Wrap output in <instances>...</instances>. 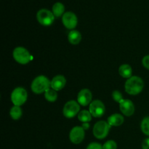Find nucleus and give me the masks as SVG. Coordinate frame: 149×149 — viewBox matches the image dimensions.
Segmentation results:
<instances>
[{
    "label": "nucleus",
    "instance_id": "f257e3e1",
    "mask_svg": "<svg viewBox=\"0 0 149 149\" xmlns=\"http://www.w3.org/2000/svg\"><path fill=\"white\" fill-rule=\"evenodd\" d=\"M144 82L142 79L137 76H132L125 82V89L126 93L131 95L140 94L143 90Z\"/></svg>",
    "mask_w": 149,
    "mask_h": 149
},
{
    "label": "nucleus",
    "instance_id": "f03ea898",
    "mask_svg": "<svg viewBox=\"0 0 149 149\" xmlns=\"http://www.w3.org/2000/svg\"><path fill=\"white\" fill-rule=\"evenodd\" d=\"M51 81L45 76L40 75L36 77L31 83V88L35 94H42L45 93L47 90L50 87Z\"/></svg>",
    "mask_w": 149,
    "mask_h": 149
},
{
    "label": "nucleus",
    "instance_id": "7ed1b4c3",
    "mask_svg": "<svg viewBox=\"0 0 149 149\" xmlns=\"http://www.w3.org/2000/svg\"><path fill=\"white\" fill-rule=\"evenodd\" d=\"M13 58L15 61L21 65H26L29 63L31 60V55L30 52L23 47H17L15 48L13 52Z\"/></svg>",
    "mask_w": 149,
    "mask_h": 149
},
{
    "label": "nucleus",
    "instance_id": "20e7f679",
    "mask_svg": "<svg viewBox=\"0 0 149 149\" xmlns=\"http://www.w3.org/2000/svg\"><path fill=\"white\" fill-rule=\"evenodd\" d=\"M111 127V126L108 123V122H105V121L97 122L93 127V135L97 139H104L109 134Z\"/></svg>",
    "mask_w": 149,
    "mask_h": 149
},
{
    "label": "nucleus",
    "instance_id": "39448f33",
    "mask_svg": "<svg viewBox=\"0 0 149 149\" xmlns=\"http://www.w3.org/2000/svg\"><path fill=\"white\" fill-rule=\"evenodd\" d=\"M28 98L27 91L23 87H17L11 94V101L14 106H21L26 102Z\"/></svg>",
    "mask_w": 149,
    "mask_h": 149
},
{
    "label": "nucleus",
    "instance_id": "423d86ee",
    "mask_svg": "<svg viewBox=\"0 0 149 149\" xmlns=\"http://www.w3.org/2000/svg\"><path fill=\"white\" fill-rule=\"evenodd\" d=\"M55 17L52 12L47 9H41L36 14L38 22L44 26H51L55 20Z\"/></svg>",
    "mask_w": 149,
    "mask_h": 149
},
{
    "label": "nucleus",
    "instance_id": "0eeeda50",
    "mask_svg": "<svg viewBox=\"0 0 149 149\" xmlns=\"http://www.w3.org/2000/svg\"><path fill=\"white\" fill-rule=\"evenodd\" d=\"M79 110L80 105L79 104L78 102L75 101V100H69L64 106L63 109V113L65 117L68 118V119H71L79 113Z\"/></svg>",
    "mask_w": 149,
    "mask_h": 149
},
{
    "label": "nucleus",
    "instance_id": "6e6552de",
    "mask_svg": "<svg viewBox=\"0 0 149 149\" xmlns=\"http://www.w3.org/2000/svg\"><path fill=\"white\" fill-rule=\"evenodd\" d=\"M89 111L91 113L92 116L94 117L99 118L101 117L106 111V108L102 101L99 100H95L92 101V103L89 106Z\"/></svg>",
    "mask_w": 149,
    "mask_h": 149
},
{
    "label": "nucleus",
    "instance_id": "1a4fd4ad",
    "mask_svg": "<svg viewBox=\"0 0 149 149\" xmlns=\"http://www.w3.org/2000/svg\"><path fill=\"white\" fill-rule=\"evenodd\" d=\"M84 130L81 126L74 127L71 129L69 133V139L74 144H79L84 138Z\"/></svg>",
    "mask_w": 149,
    "mask_h": 149
},
{
    "label": "nucleus",
    "instance_id": "9d476101",
    "mask_svg": "<svg viewBox=\"0 0 149 149\" xmlns=\"http://www.w3.org/2000/svg\"><path fill=\"white\" fill-rule=\"evenodd\" d=\"M62 22L66 29L73 30L77 26L78 19L77 15L72 12H66L62 16Z\"/></svg>",
    "mask_w": 149,
    "mask_h": 149
},
{
    "label": "nucleus",
    "instance_id": "9b49d317",
    "mask_svg": "<svg viewBox=\"0 0 149 149\" xmlns=\"http://www.w3.org/2000/svg\"><path fill=\"white\" fill-rule=\"evenodd\" d=\"M93 95L88 89H83L80 90L77 95V102L82 106H87L92 103Z\"/></svg>",
    "mask_w": 149,
    "mask_h": 149
},
{
    "label": "nucleus",
    "instance_id": "f8f14e48",
    "mask_svg": "<svg viewBox=\"0 0 149 149\" xmlns=\"http://www.w3.org/2000/svg\"><path fill=\"white\" fill-rule=\"evenodd\" d=\"M121 112L125 116H131L135 112V106L130 100H123L119 103Z\"/></svg>",
    "mask_w": 149,
    "mask_h": 149
},
{
    "label": "nucleus",
    "instance_id": "ddd939ff",
    "mask_svg": "<svg viewBox=\"0 0 149 149\" xmlns=\"http://www.w3.org/2000/svg\"><path fill=\"white\" fill-rule=\"evenodd\" d=\"M66 84V79L62 75H57L51 81L50 87L55 91H59L64 88Z\"/></svg>",
    "mask_w": 149,
    "mask_h": 149
},
{
    "label": "nucleus",
    "instance_id": "4468645a",
    "mask_svg": "<svg viewBox=\"0 0 149 149\" xmlns=\"http://www.w3.org/2000/svg\"><path fill=\"white\" fill-rule=\"evenodd\" d=\"M124 117L122 114L119 113H113V114L111 115L109 118H108V123L111 125V126L118 127L122 125L124 123Z\"/></svg>",
    "mask_w": 149,
    "mask_h": 149
},
{
    "label": "nucleus",
    "instance_id": "2eb2a0df",
    "mask_svg": "<svg viewBox=\"0 0 149 149\" xmlns=\"http://www.w3.org/2000/svg\"><path fill=\"white\" fill-rule=\"evenodd\" d=\"M68 40L71 45H78L81 40V34L79 31L77 30H71L68 33Z\"/></svg>",
    "mask_w": 149,
    "mask_h": 149
},
{
    "label": "nucleus",
    "instance_id": "dca6fc26",
    "mask_svg": "<svg viewBox=\"0 0 149 149\" xmlns=\"http://www.w3.org/2000/svg\"><path fill=\"white\" fill-rule=\"evenodd\" d=\"M119 73L121 77L125 79H130L132 77V68L128 64H123L119 68Z\"/></svg>",
    "mask_w": 149,
    "mask_h": 149
},
{
    "label": "nucleus",
    "instance_id": "f3484780",
    "mask_svg": "<svg viewBox=\"0 0 149 149\" xmlns=\"http://www.w3.org/2000/svg\"><path fill=\"white\" fill-rule=\"evenodd\" d=\"M65 6L61 2H56L52 6V13L55 17H61L64 15Z\"/></svg>",
    "mask_w": 149,
    "mask_h": 149
},
{
    "label": "nucleus",
    "instance_id": "a211bd4d",
    "mask_svg": "<svg viewBox=\"0 0 149 149\" xmlns=\"http://www.w3.org/2000/svg\"><path fill=\"white\" fill-rule=\"evenodd\" d=\"M45 97L47 101L55 102L58 99V93L55 90L49 87L45 93Z\"/></svg>",
    "mask_w": 149,
    "mask_h": 149
},
{
    "label": "nucleus",
    "instance_id": "6ab92c4d",
    "mask_svg": "<svg viewBox=\"0 0 149 149\" xmlns=\"http://www.w3.org/2000/svg\"><path fill=\"white\" fill-rule=\"evenodd\" d=\"M22 114H23V111H22L20 106H14L10 109V115L12 119H14V120H17V119H20L22 116Z\"/></svg>",
    "mask_w": 149,
    "mask_h": 149
},
{
    "label": "nucleus",
    "instance_id": "aec40b11",
    "mask_svg": "<svg viewBox=\"0 0 149 149\" xmlns=\"http://www.w3.org/2000/svg\"><path fill=\"white\" fill-rule=\"evenodd\" d=\"M92 114L90 111L83 110L80 111L78 114V119L82 123L89 122L92 120Z\"/></svg>",
    "mask_w": 149,
    "mask_h": 149
},
{
    "label": "nucleus",
    "instance_id": "412c9836",
    "mask_svg": "<svg viewBox=\"0 0 149 149\" xmlns=\"http://www.w3.org/2000/svg\"><path fill=\"white\" fill-rule=\"evenodd\" d=\"M141 128L146 135L149 136V116H146L143 119L141 124Z\"/></svg>",
    "mask_w": 149,
    "mask_h": 149
},
{
    "label": "nucleus",
    "instance_id": "4be33fe9",
    "mask_svg": "<svg viewBox=\"0 0 149 149\" xmlns=\"http://www.w3.org/2000/svg\"><path fill=\"white\" fill-rule=\"evenodd\" d=\"M103 149H117V144L114 141H108L103 145Z\"/></svg>",
    "mask_w": 149,
    "mask_h": 149
},
{
    "label": "nucleus",
    "instance_id": "5701e85b",
    "mask_svg": "<svg viewBox=\"0 0 149 149\" xmlns=\"http://www.w3.org/2000/svg\"><path fill=\"white\" fill-rule=\"evenodd\" d=\"M112 97H113V99L114 101L117 102L119 103H120L124 100L122 93L119 90H114L113 92V93H112Z\"/></svg>",
    "mask_w": 149,
    "mask_h": 149
},
{
    "label": "nucleus",
    "instance_id": "b1692460",
    "mask_svg": "<svg viewBox=\"0 0 149 149\" xmlns=\"http://www.w3.org/2000/svg\"><path fill=\"white\" fill-rule=\"evenodd\" d=\"M87 149H103V146H101V144L98 143L93 142L89 144L88 146L87 147Z\"/></svg>",
    "mask_w": 149,
    "mask_h": 149
},
{
    "label": "nucleus",
    "instance_id": "393cba45",
    "mask_svg": "<svg viewBox=\"0 0 149 149\" xmlns=\"http://www.w3.org/2000/svg\"><path fill=\"white\" fill-rule=\"evenodd\" d=\"M142 64L146 69L149 70V55L143 57L142 60Z\"/></svg>",
    "mask_w": 149,
    "mask_h": 149
},
{
    "label": "nucleus",
    "instance_id": "a878e982",
    "mask_svg": "<svg viewBox=\"0 0 149 149\" xmlns=\"http://www.w3.org/2000/svg\"><path fill=\"white\" fill-rule=\"evenodd\" d=\"M143 149H149V138H146L142 143Z\"/></svg>",
    "mask_w": 149,
    "mask_h": 149
},
{
    "label": "nucleus",
    "instance_id": "bb28decb",
    "mask_svg": "<svg viewBox=\"0 0 149 149\" xmlns=\"http://www.w3.org/2000/svg\"><path fill=\"white\" fill-rule=\"evenodd\" d=\"M81 127H82V128L84 130H88L89 128H90V124H89V122L82 123V125H81Z\"/></svg>",
    "mask_w": 149,
    "mask_h": 149
}]
</instances>
